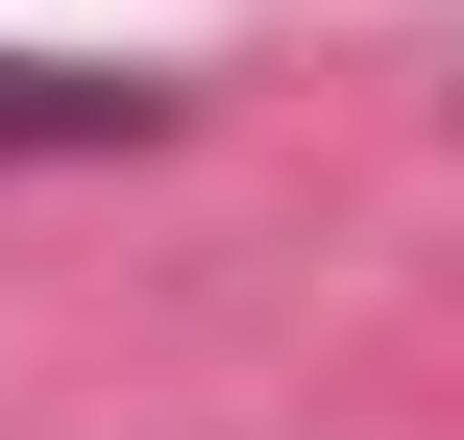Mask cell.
<instances>
[{
	"instance_id": "1",
	"label": "cell",
	"mask_w": 464,
	"mask_h": 440,
	"mask_svg": "<svg viewBox=\"0 0 464 440\" xmlns=\"http://www.w3.org/2000/svg\"><path fill=\"white\" fill-rule=\"evenodd\" d=\"M171 98L147 73H0V147H147Z\"/></svg>"
}]
</instances>
